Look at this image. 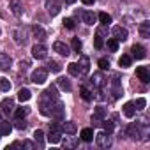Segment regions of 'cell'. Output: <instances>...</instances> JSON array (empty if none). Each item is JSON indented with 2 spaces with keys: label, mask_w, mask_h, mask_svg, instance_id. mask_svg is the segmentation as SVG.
Here are the masks:
<instances>
[{
  "label": "cell",
  "mask_w": 150,
  "mask_h": 150,
  "mask_svg": "<svg viewBox=\"0 0 150 150\" xmlns=\"http://www.w3.org/2000/svg\"><path fill=\"white\" fill-rule=\"evenodd\" d=\"M64 113H65V106H64L60 101H55V103L51 104V108H50V115H48V117H51V118H55V120H62V118H64Z\"/></svg>",
  "instance_id": "6da1fadb"
},
{
  "label": "cell",
  "mask_w": 150,
  "mask_h": 150,
  "mask_svg": "<svg viewBox=\"0 0 150 150\" xmlns=\"http://www.w3.org/2000/svg\"><path fill=\"white\" fill-rule=\"evenodd\" d=\"M94 136H96L97 146H101V148H110V146H111V134H110V132L101 131V132H97V134H94Z\"/></svg>",
  "instance_id": "7a4b0ae2"
},
{
  "label": "cell",
  "mask_w": 150,
  "mask_h": 150,
  "mask_svg": "<svg viewBox=\"0 0 150 150\" xmlns=\"http://www.w3.org/2000/svg\"><path fill=\"white\" fill-rule=\"evenodd\" d=\"M30 80L35 83V85H42L46 80H48V71L44 69V67H37L34 72H32V76H30Z\"/></svg>",
  "instance_id": "3957f363"
},
{
  "label": "cell",
  "mask_w": 150,
  "mask_h": 150,
  "mask_svg": "<svg viewBox=\"0 0 150 150\" xmlns=\"http://www.w3.org/2000/svg\"><path fill=\"white\" fill-rule=\"evenodd\" d=\"M46 55H48V50H46L44 44L39 42V44H34V46H32V57H34V58H37V60H44Z\"/></svg>",
  "instance_id": "277c9868"
},
{
  "label": "cell",
  "mask_w": 150,
  "mask_h": 150,
  "mask_svg": "<svg viewBox=\"0 0 150 150\" xmlns=\"http://www.w3.org/2000/svg\"><path fill=\"white\" fill-rule=\"evenodd\" d=\"M111 34H113V37H115L118 42H120V41H127V37H129L127 28H124V27H120V25L113 27V28H111Z\"/></svg>",
  "instance_id": "5b68a950"
},
{
  "label": "cell",
  "mask_w": 150,
  "mask_h": 150,
  "mask_svg": "<svg viewBox=\"0 0 150 150\" xmlns=\"http://www.w3.org/2000/svg\"><path fill=\"white\" fill-rule=\"evenodd\" d=\"M0 111H2L6 117H9L13 111H14V101L11 97H6L2 103H0Z\"/></svg>",
  "instance_id": "8992f818"
},
{
  "label": "cell",
  "mask_w": 150,
  "mask_h": 150,
  "mask_svg": "<svg viewBox=\"0 0 150 150\" xmlns=\"http://www.w3.org/2000/svg\"><path fill=\"white\" fill-rule=\"evenodd\" d=\"M53 51H57V53L62 55V57H69V55H71V48H69L65 42H62V41H57V42L53 44Z\"/></svg>",
  "instance_id": "52a82bcc"
},
{
  "label": "cell",
  "mask_w": 150,
  "mask_h": 150,
  "mask_svg": "<svg viewBox=\"0 0 150 150\" xmlns=\"http://www.w3.org/2000/svg\"><path fill=\"white\" fill-rule=\"evenodd\" d=\"M78 65H80V74H83V76H85V74H88V71H90V58L85 57V55H81Z\"/></svg>",
  "instance_id": "ba28073f"
},
{
  "label": "cell",
  "mask_w": 150,
  "mask_h": 150,
  "mask_svg": "<svg viewBox=\"0 0 150 150\" xmlns=\"http://www.w3.org/2000/svg\"><path fill=\"white\" fill-rule=\"evenodd\" d=\"M46 9L51 16H57L60 13V2L58 0H46Z\"/></svg>",
  "instance_id": "9c48e42d"
},
{
  "label": "cell",
  "mask_w": 150,
  "mask_h": 150,
  "mask_svg": "<svg viewBox=\"0 0 150 150\" xmlns=\"http://www.w3.org/2000/svg\"><path fill=\"white\" fill-rule=\"evenodd\" d=\"M131 51H132V58H136V60H143L146 57V51L141 44H132Z\"/></svg>",
  "instance_id": "30bf717a"
},
{
  "label": "cell",
  "mask_w": 150,
  "mask_h": 150,
  "mask_svg": "<svg viewBox=\"0 0 150 150\" xmlns=\"http://www.w3.org/2000/svg\"><path fill=\"white\" fill-rule=\"evenodd\" d=\"M136 76H138L143 83H148V81H150V71H148L145 65H139V67L136 69Z\"/></svg>",
  "instance_id": "8fae6325"
},
{
  "label": "cell",
  "mask_w": 150,
  "mask_h": 150,
  "mask_svg": "<svg viewBox=\"0 0 150 150\" xmlns=\"http://www.w3.org/2000/svg\"><path fill=\"white\" fill-rule=\"evenodd\" d=\"M106 117V110L103 108V106H97L96 108V111H94V115H92V122L96 124V125H99L101 124V120Z\"/></svg>",
  "instance_id": "7c38bea8"
},
{
  "label": "cell",
  "mask_w": 150,
  "mask_h": 150,
  "mask_svg": "<svg viewBox=\"0 0 150 150\" xmlns=\"http://www.w3.org/2000/svg\"><path fill=\"white\" fill-rule=\"evenodd\" d=\"M127 136L132 138V139H139V136H141V127H139L138 124H131V125L127 127Z\"/></svg>",
  "instance_id": "4fadbf2b"
},
{
  "label": "cell",
  "mask_w": 150,
  "mask_h": 150,
  "mask_svg": "<svg viewBox=\"0 0 150 150\" xmlns=\"http://www.w3.org/2000/svg\"><path fill=\"white\" fill-rule=\"evenodd\" d=\"M9 9L13 11V14H14V16H21V14H23L21 0H11V2H9Z\"/></svg>",
  "instance_id": "5bb4252c"
},
{
  "label": "cell",
  "mask_w": 150,
  "mask_h": 150,
  "mask_svg": "<svg viewBox=\"0 0 150 150\" xmlns=\"http://www.w3.org/2000/svg\"><path fill=\"white\" fill-rule=\"evenodd\" d=\"M11 64H13L11 57H9L7 53H4V51H0V69H2V71H7V69L11 67Z\"/></svg>",
  "instance_id": "9a60e30c"
},
{
  "label": "cell",
  "mask_w": 150,
  "mask_h": 150,
  "mask_svg": "<svg viewBox=\"0 0 150 150\" xmlns=\"http://www.w3.org/2000/svg\"><path fill=\"white\" fill-rule=\"evenodd\" d=\"M76 131H78V127H76V124H74V122H64L62 124V132H65V134L74 136V134H76Z\"/></svg>",
  "instance_id": "2e32d148"
},
{
  "label": "cell",
  "mask_w": 150,
  "mask_h": 150,
  "mask_svg": "<svg viewBox=\"0 0 150 150\" xmlns=\"http://www.w3.org/2000/svg\"><path fill=\"white\" fill-rule=\"evenodd\" d=\"M138 30H139V35L143 39H150V21H141Z\"/></svg>",
  "instance_id": "e0dca14e"
},
{
  "label": "cell",
  "mask_w": 150,
  "mask_h": 150,
  "mask_svg": "<svg viewBox=\"0 0 150 150\" xmlns=\"http://www.w3.org/2000/svg\"><path fill=\"white\" fill-rule=\"evenodd\" d=\"M122 111H124V115H125L127 118H132V117L136 115V106H134V103H125L124 108H122Z\"/></svg>",
  "instance_id": "ac0fdd59"
},
{
  "label": "cell",
  "mask_w": 150,
  "mask_h": 150,
  "mask_svg": "<svg viewBox=\"0 0 150 150\" xmlns=\"http://www.w3.org/2000/svg\"><path fill=\"white\" fill-rule=\"evenodd\" d=\"M80 138H81L85 143H90V141L94 139V129H90V127H85V129L80 132Z\"/></svg>",
  "instance_id": "d6986e66"
},
{
  "label": "cell",
  "mask_w": 150,
  "mask_h": 150,
  "mask_svg": "<svg viewBox=\"0 0 150 150\" xmlns=\"http://www.w3.org/2000/svg\"><path fill=\"white\" fill-rule=\"evenodd\" d=\"M48 141H50L51 145L60 143V141H62V131H50V134H48Z\"/></svg>",
  "instance_id": "ffe728a7"
},
{
  "label": "cell",
  "mask_w": 150,
  "mask_h": 150,
  "mask_svg": "<svg viewBox=\"0 0 150 150\" xmlns=\"http://www.w3.org/2000/svg\"><path fill=\"white\" fill-rule=\"evenodd\" d=\"M81 18H83V23H87V25H94V23L97 21V16H96L92 11H85V13L81 14Z\"/></svg>",
  "instance_id": "44dd1931"
},
{
  "label": "cell",
  "mask_w": 150,
  "mask_h": 150,
  "mask_svg": "<svg viewBox=\"0 0 150 150\" xmlns=\"http://www.w3.org/2000/svg\"><path fill=\"white\" fill-rule=\"evenodd\" d=\"M120 96H124V92H122V87H120L118 78L115 76V78H113V99H118Z\"/></svg>",
  "instance_id": "7402d4cb"
},
{
  "label": "cell",
  "mask_w": 150,
  "mask_h": 150,
  "mask_svg": "<svg viewBox=\"0 0 150 150\" xmlns=\"http://www.w3.org/2000/svg\"><path fill=\"white\" fill-rule=\"evenodd\" d=\"M90 81H92L97 88H103V87H104V76H103V72H96Z\"/></svg>",
  "instance_id": "603a6c76"
},
{
  "label": "cell",
  "mask_w": 150,
  "mask_h": 150,
  "mask_svg": "<svg viewBox=\"0 0 150 150\" xmlns=\"http://www.w3.org/2000/svg\"><path fill=\"white\" fill-rule=\"evenodd\" d=\"M32 32H34V35H35L39 41H44V39H46V32H44V28H42L41 25H34V27H32Z\"/></svg>",
  "instance_id": "cb8c5ba5"
},
{
  "label": "cell",
  "mask_w": 150,
  "mask_h": 150,
  "mask_svg": "<svg viewBox=\"0 0 150 150\" xmlns=\"http://www.w3.org/2000/svg\"><path fill=\"white\" fill-rule=\"evenodd\" d=\"M13 131V125L9 122H0V136H9Z\"/></svg>",
  "instance_id": "d4e9b609"
},
{
  "label": "cell",
  "mask_w": 150,
  "mask_h": 150,
  "mask_svg": "<svg viewBox=\"0 0 150 150\" xmlns=\"http://www.w3.org/2000/svg\"><path fill=\"white\" fill-rule=\"evenodd\" d=\"M118 64H120V67L127 69V67H131V64H132V57H131V55H122V57L118 58Z\"/></svg>",
  "instance_id": "484cf974"
},
{
  "label": "cell",
  "mask_w": 150,
  "mask_h": 150,
  "mask_svg": "<svg viewBox=\"0 0 150 150\" xmlns=\"http://www.w3.org/2000/svg\"><path fill=\"white\" fill-rule=\"evenodd\" d=\"M30 97H32V92H30L28 88H20V92H18V99H20L21 103H27Z\"/></svg>",
  "instance_id": "4316f807"
},
{
  "label": "cell",
  "mask_w": 150,
  "mask_h": 150,
  "mask_svg": "<svg viewBox=\"0 0 150 150\" xmlns=\"http://www.w3.org/2000/svg\"><path fill=\"white\" fill-rule=\"evenodd\" d=\"M67 71H69L71 76H81V74H80V65H78L76 62H71V64L67 65Z\"/></svg>",
  "instance_id": "83f0119b"
},
{
  "label": "cell",
  "mask_w": 150,
  "mask_h": 150,
  "mask_svg": "<svg viewBox=\"0 0 150 150\" xmlns=\"http://www.w3.org/2000/svg\"><path fill=\"white\" fill-rule=\"evenodd\" d=\"M97 20H99V21H101V23H103L104 27H108V25H110V23L113 21V18H111V16H110L108 13H99V16H97Z\"/></svg>",
  "instance_id": "f1b7e54d"
},
{
  "label": "cell",
  "mask_w": 150,
  "mask_h": 150,
  "mask_svg": "<svg viewBox=\"0 0 150 150\" xmlns=\"http://www.w3.org/2000/svg\"><path fill=\"white\" fill-rule=\"evenodd\" d=\"M57 83H58V87H60L62 90H67V92H69V90H72L71 81H69V80H65V78H58V81H57Z\"/></svg>",
  "instance_id": "f546056e"
},
{
  "label": "cell",
  "mask_w": 150,
  "mask_h": 150,
  "mask_svg": "<svg viewBox=\"0 0 150 150\" xmlns=\"http://www.w3.org/2000/svg\"><path fill=\"white\" fill-rule=\"evenodd\" d=\"M28 113H30V108H25V106H21V108H16V110H14L16 118H25Z\"/></svg>",
  "instance_id": "4dcf8cb0"
},
{
  "label": "cell",
  "mask_w": 150,
  "mask_h": 150,
  "mask_svg": "<svg viewBox=\"0 0 150 150\" xmlns=\"http://www.w3.org/2000/svg\"><path fill=\"white\" fill-rule=\"evenodd\" d=\"M34 139H35V143H37L39 146H42V145H44V132H42L41 129H37V131L34 132Z\"/></svg>",
  "instance_id": "1f68e13d"
},
{
  "label": "cell",
  "mask_w": 150,
  "mask_h": 150,
  "mask_svg": "<svg viewBox=\"0 0 150 150\" xmlns=\"http://www.w3.org/2000/svg\"><path fill=\"white\" fill-rule=\"evenodd\" d=\"M99 125H103V131H106V132H110V134L113 132V122H111V120H104V118H103Z\"/></svg>",
  "instance_id": "d6a6232c"
},
{
  "label": "cell",
  "mask_w": 150,
  "mask_h": 150,
  "mask_svg": "<svg viewBox=\"0 0 150 150\" xmlns=\"http://www.w3.org/2000/svg\"><path fill=\"white\" fill-rule=\"evenodd\" d=\"M71 48H72V51L80 53V51H81V41H80L78 37H72V41H71Z\"/></svg>",
  "instance_id": "836d02e7"
},
{
  "label": "cell",
  "mask_w": 150,
  "mask_h": 150,
  "mask_svg": "<svg viewBox=\"0 0 150 150\" xmlns=\"http://www.w3.org/2000/svg\"><path fill=\"white\" fill-rule=\"evenodd\" d=\"M0 90L2 92H9L11 90V81L7 78H0Z\"/></svg>",
  "instance_id": "e575fe53"
},
{
  "label": "cell",
  "mask_w": 150,
  "mask_h": 150,
  "mask_svg": "<svg viewBox=\"0 0 150 150\" xmlns=\"http://www.w3.org/2000/svg\"><path fill=\"white\" fill-rule=\"evenodd\" d=\"M80 94H81V97H83L85 101H92V99H94L92 92H90V90H88L87 87H81V88H80Z\"/></svg>",
  "instance_id": "d590c367"
},
{
  "label": "cell",
  "mask_w": 150,
  "mask_h": 150,
  "mask_svg": "<svg viewBox=\"0 0 150 150\" xmlns=\"http://www.w3.org/2000/svg\"><path fill=\"white\" fill-rule=\"evenodd\" d=\"M108 50L110 51H118V41L113 37V39H108Z\"/></svg>",
  "instance_id": "8d00e7d4"
},
{
  "label": "cell",
  "mask_w": 150,
  "mask_h": 150,
  "mask_svg": "<svg viewBox=\"0 0 150 150\" xmlns=\"http://www.w3.org/2000/svg\"><path fill=\"white\" fill-rule=\"evenodd\" d=\"M76 145H78V141H76V139H72L71 134H69V138H65V141H64V146H65V148H74Z\"/></svg>",
  "instance_id": "74e56055"
},
{
  "label": "cell",
  "mask_w": 150,
  "mask_h": 150,
  "mask_svg": "<svg viewBox=\"0 0 150 150\" xmlns=\"http://www.w3.org/2000/svg\"><path fill=\"white\" fill-rule=\"evenodd\" d=\"M94 46H96L97 50H101V48L104 46V41H103V35H101V34H97V35L94 37Z\"/></svg>",
  "instance_id": "f35d334b"
},
{
  "label": "cell",
  "mask_w": 150,
  "mask_h": 150,
  "mask_svg": "<svg viewBox=\"0 0 150 150\" xmlns=\"http://www.w3.org/2000/svg\"><path fill=\"white\" fill-rule=\"evenodd\" d=\"M97 65L101 67V71H108V69H110V60H108V58H99Z\"/></svg>",
  "instance_id": "ab89813d"
},
{
  "label": "cell",
  "mask_w": 150,
  "mask_h": 150,
  "mask_svg": "<svg viewBox=\"0 0 150 150\" xmlns=\"http://www.w3.org/2000/svg\"><path fill=\"white\" fill-rule=\"evenodd\" d=\"M48 69H50L51 72H60V71H62V65H60L58 62H50V64H48Z\"/></svg>",
  "instance_id": "60d3db41"
},
{
  "label": "cell",
  "mask_w": 150,
  "mask_h": 150,
  "mask_svg": "<svg viewBox=\"0 0 150 150\" xmlns=\"http://www.w3.org/2000/svg\"><path fill=\"white\" fill-rule=\"evenodd\" d=\"M13 127H16L18 131H23V129L27 127V122H25L23 118H16V120H14V125H13Z\"/></svg>",
  "instance_id": "b9f144b4"
},
{
  "label": "cell",
  "mask_w": 150,
  "mask_h": 150,
  "mask_svg": "<svg viewBox=\"0 0 150 150\" xmlns=\"http://www.w3.org/2000/svg\"><path fill=\"white\" fill-rule=\"evenodd\" d=\"M134 106H136V110H145V106H146V101H145L143 97H139V99H136Z\"/></svg>",
  "instance_id": "7bdbcfd3"
},
{
  "label": "cell",
  "mask_w": 150,
  "mask_h": 150,
  "mask_svg": "<svg viewBox=\"0 0 150 150\" xmlns=\"http://www.w3.org/2000/svg\"><path fill=\"white\" fill-rule=\"evenodd\" d=\"M64 27L69 28V30H72V28H74V20H72V18H65V20H64Z\"/></svg>",
  "instance_id": "ee69618b"
},
{
  "label": "cell",
  "mask_w": 150,
  "mask_h": 150,
  "mask_svg": "<svg viewBox=\"0 0 150 150\" xmlns=\"http://www.w3.org/2000/svg\"><path fill=\"white\" fill-rule=\"evenodd\" d=\"M50 131H62V125H58V124H50Z\"/></svg>",
  "instance_id": "f6af8a7d"
},
{
  "label": "cell",
  "mask_w": 150,
  "mask_h": 150,
  "mask_svg": "<svg viewBox=\"0 0 150 150\" xmlns=\"http://www.w3.org/2000/svg\"><path fill=\"white\" fill-rule=\"evenodd\" d=\"M23 146H25V148H28V150H32V148H35V145H34L32 141H23Z\"/></svg>",
  "instance_id": "bcb514c9"
},
{
  "label": "cell",
  "mask_w": 150,
  "mask_h": 150,
  "mask_svg": "<svg viewBox=\"0 0 150 150\" xmlns=\"http://www.w3.org/2000/svg\"><path fill=\"white\" fill-rule=\"evenodd\" d=\"M20 146H21V143H18V141H14V143H13L11 146H7V150H13V148H20Z\"/></svg>",
  "instance_id": "7dc6e473"
},
{
  "label": "cell",
  "mask_w": 150,
  "mask_h": 150,
  "mask_svg": "<svg viewBox=\"0 0 150 150\" xmlns=\"http://www.w3.org/2000/svg\"><path fill=\"white\" fill-rule=\"evenodd\" d=\"M81 2H83V4H85V6H92V4H94V2H96V0H81Z\"/></svg>",
  "instance_id": "c3c4849f"
},
{
  "label": "cell",
  "mask_w": 150,
  "mask_h": 150,
  "mask_svg": "<svg viewBox=\"0 0 150 150\" xmlns=\"http://www.w3.org/2000/svg\"><path fill=\"white\" fill-rule=\"evenodd\" d=\"M64 2H65V4H74L76 0H64Z\"/></svg>",
  "instance_id": "681fc988"
},
{
  "label": "cell",
  "mask_w": 150,
  "mask_h": 150,
  "mask_svg": "<svg viewBox=\"0 0 150 150\" xmlns=\"http://www.w3.org/2000/svg\"><path fill=\"white\" fill-rule=\"evenodd\" d=\"M0 138H2V136H0Z\"/></svg>",
  "instance_id": "f907efd6"
}]
</instances>
